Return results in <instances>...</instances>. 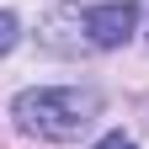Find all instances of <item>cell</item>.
Wrapping results in <instances>:
<instances>
[{
  "instance_id": "cell-1",
  "label": "cell",
  "mask_w": 149,
  "mask_h": 149,
  "mask_svg": "<svg viewBox=\"0 0 149 149\" xmlns=\"http://www.w3.org/2000/svg\"><path fill=\"white\" fill-rule=\"evenodd\" d=\"M11 112H16V123L27 133L69 144V139H80L101 117V96L96 91H80V85H37V91H22Z\"/></svg>"
},
{
  "instance_id": "cell-2",
  "label": "cell",
  "mask_w": 149,
  "mask_h": 149,
  "mask_svg": "<svg viewBox=\"0 0 149 149\" xmlns=\"http://www.w3.org/2000/svg\"><path fill=\"white\" fill-rule=\"evenodd\" d=\"M139 27V6L133 0H107V6H91L85 11V37L96 48H123Z\"/></svg>"
},
{
  "instance_id": "cell-3",
  "label": "cell",
  "mask_w": 149,
  "mask_h": 149,
  "mask_svg": "<svg viewBox=\"0 0 149 149\" xmlns=\"http://www.w3.org/2000/svg\"><path fill=\"white\" fill-rule=\"evenodd\" d=\"M16 37H22V32H16V16H11V11H0V59L16 48Z\"/></svg>"
},
{
  "instance_id": "cell-4",
  "label": "cell",
  "mask_w": 149,
  "mask_h": 149,
  "mask_svg": "<svg viewBox=\"0 0 149 149\" xmlns=\"http://www.w3.org/2000/svg\"><path fill=\"white\" fill-rule=\"evenodd\" d=\"M96 149H128V139H123V133H107V139H101Z\"/></svg>"
},
{
  "instance_id": "cell-5",
  "label": "cell",
  "mask_w": 149,
  "mask_h": 149,
  "mask_svg": "<svg viewBox=\"0 0 149 149\" xmlns=\"http://www.w3.org/2000/svg\"><path fill=\"white\" fill-rule=\"evenodd\" d=\"M128 149H133V144H128Z\"/></svg>"
}]
</instances>
